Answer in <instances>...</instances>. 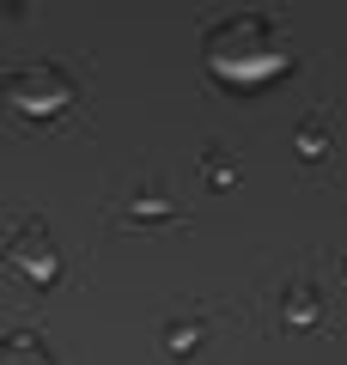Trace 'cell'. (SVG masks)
<instances>
[{"instance_id":"cell-1","label":"cell","mask_w":347,"mask_h":365,"mask_svg":"<svg viewBox=\"0 0 347 365\" xmlns=\"http://www.w3.org/2000/svg\"><path fill=\"white\" fill-rule=\"evenodd\" d=\"M207 61H213V73L250 86V79L281 73V37H274L262 19H231V25H219L213 37H207Z\"/></svg>"}]
</instances>
